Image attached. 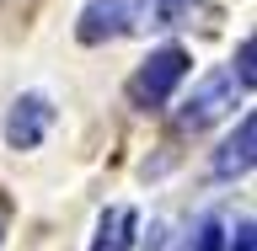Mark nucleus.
<instances>
[{
  "instance_id": "7",
  "label": "nucleus",
  "mask_w": 257,
  "mask_h": 251,
  "mask_svg": "<svg viewBox=\"0 0 257 251\" xmlns=\"http://www.w3.org/2000/svg\"><path fill=\"white\" fill-rule=\"evenodd\" d=\"M198 0H134V32H156V27H177L188 22Z\"/></svg>"
},
{
  "instance_id": "10",
  "label": "nucleus",
  "mask_w": 257,
  "mask_h": 251,
  "mask_svg": "<svg viewBox=\"0 0 257 251\" xmlns=\"http://www.w3.org/2000/svg\"><path fill=\"white\" fill-rule=\"evenodd\" d=\"M225 251H252V219H236V230H230Z\"/></svg>"
},
{
  "instance_id": "1",
  "label": "nucleus",
  "mask_w": 257,
  "mask_h": 251,
  "mask_svg": "<svg viewBox=\"0 0 257 251\" xmlns=\"http://www.w3.org/2000/svg\"><path fill=\"white\" fill-rule=\"evenodd\" d=\"M188 48L182 43H166V48H156L150 59L134 70V80H128V102L140 112H156V107H166L172 102V91L182 86V75H188Z\"/></svg>"
},
{
  "instance_id": "6",
  "label": "nucleus",
  "mask_w": 257,
  "mask_h": 251,
  "mask_svg": "<svg viewBox=\"0 0 257 251\" xmlns=\"http://www.w3.org/2000/svg\"><path fill=\"white\" fill-rule=\"evenodd\" d=\"M134 230H140V214L128 203H112L102 219H96V235H91V251H128L134 246Z\"/></svg>"
},
{
  "instance_id": "3",
  "label": "nucleus",
  "mask_w": 257,
  "mask_h": 251,
  "mask_svg": "<svg viewBox=\"0 0 257 251\" xmlns=\"http://www.w3.org/2000/svg\"><path fill=\"white\" fill-rule=\"evenodd\" d=\"M48 128H54V102L43 91H22L6 112V144L11 150H38L48 139Z\"/></svg>"
},
{
  "instance_id": "2",
  "label": "nucleus",
  "mask_w": 257,
  "mask_h": 251,
  "mask_svg": "<svg viewBox=\"0 0 257 251\" xmlns=\"http://www.w3.org/2000/svg\"><path fill=\"white\" fill-rule=\"evenodd\" d=\"M236 107V75L230 70H209L198 86H193V96L177 107V128H209L214 118H225V112Z\"/></svg>"
},
{
  "instance_id": "5",
  "label": "nucleus",
  "mask_w": 257,
  "mask_h": 251,
  "mask_svg": "<svg viewBox=\"0 0 257 251\" xmlns=\"http://www.w3.org/2000/svg\"><path fill=\"white\" fill-rule=\"evenodd\" d=\"M252 160H257V118L246 112L236 123V134L214 150V160H209V171L220 176V182H230V176H246L252 171Z\"/></svg>"
},
{
  "instance_id": "8",
  "label": "nucleus",
  "mask_w": 257,
  "mask_h": 251,
  "mask_svg": "<svg viewBox=\"0 0 257 251\" xmlns=\"http://www.w3.org/2000/svg\"><path fill=\"white\" fill-rule=\"evenodd\" d=\"M182 251H225V224H220V214H198V224L182 235Z\"/></svg>"
},
{
  "instance_id": "11",
  "label": "nucleus",
  "mask_w": 257,
  "mask_h": 251,
  "mask_svg": "<svg viewBox=\"0 0 257 251\" xmlns=\"http://www.w3.org/2000/svg\"><path fill=\"white\" fill-rule=\"evenodd\" d=\"M0 240H6V224H0Z\"/></svg>"
},
{
  "instance_id": "9",
  "label": "nucleus",
  "mask_w": 257,
  "mask_h": 251,
  "mask_svg": "<svg viewBox=\"0 0 257 251\" xmlns=\"http://www.w3.org/2000/svg\"><path fill=\"white\" fill-rule=\"evenodd\" d=\"M252 54H257V43H252V38H241V48H236V70H230L241 91H252V80H257V70H252Z\"/></svg>"
},
{
  "instance_id": "4",
  "label": "nucleus",
  "mask_w": 257,
  "mask_h": 251,
  "mask_svg": "<svg viewBox=\"0 0 257 251\" xmlns=\"http://www.w3.org/2000/svg\"><path fill=\"white\" fill-rule=\"evenodd\" d=\"M80 43H107V38H123L134 32V0H91L80 11Z\"/></svg>"
}]
</instances>
